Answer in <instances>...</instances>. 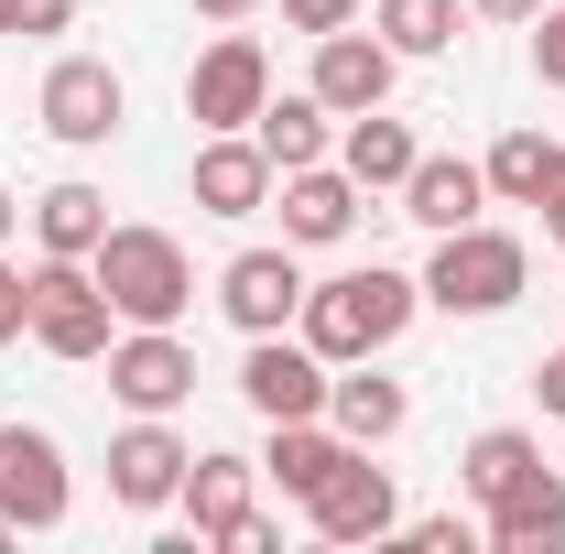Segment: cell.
Listing matches in <instances>:
<instances>
[{
	"instance_id": "9c48e42d",
	"label": "cell",
	"mask_w": 565,
	"mask_h": 554,
	"mask_svg": "<svg viewBox=\"0 0 565 554\" xmlns=\"http://www.w3.org/2000/svg\"><path fill=\"white\" fill-rule=\"evenodd\" d=\"M294 305H305V251H294V239H262V251H228V262H217V316H228L239 338L294 327Z\"/></svg>"
},
{
	"instance_id": "74e56055",
	"label": "cell",
	"mask_w": 565,
	"mask_h": 554,
	"mask_svg": "<svg viewBox=\"0 0 565 554\" xmlns=\"http://www.w3.org/2000/svg\"><path fill=\"white\" fill-rule=\"evenodd\" d=\"M11 544H22V522H0V554H11Z\"/></svg>"
},
{
	"instance_id": "30bf717a",
	"label": "cell",
	"mask_w": 565,
	"mask_h": 554,
	"mask_svg": "<svg viewBox=\"0 0 565 554\" xmlns=\"http://www.w3.org/2000/svg\"><path fill=\"white\" fill-rule=\"evenodd\" d=\"M327 381H338V370L294 338V327H273V338L239 348V403H250L262 424H305V414H327Z\"/></svg>"
},
{
	"instance_id": "4316f807",
	"label": "cell",
	"mask_w": 565,
	"mask_h": 554,
	"mask_svg": "<svg viewBox=\"0 0 565 554\" xmlns=\"http://www.w3.org/2000/svg\"><path fill=\"white\" fill-rule=\"evenodd\" d=\"M44 33H76V0H0V44H44Z\"/></svg>"
},
{
	"instance_id": "2e32d148",
	"label": "cell",
	"mask_w": 565,
	"mask_h": 554,
	"mask_svg": "<svg viewBox=\"0 0 565 554\" xmlns=\"http://www.w3.org/2000/svg\"><path fill=\"white\" fill-rule=\"evenodd\" d=\"M196 217H262L273 207V152L250 131H196Z\"/></svg>"
},
{
	"instance_id": "1f68e13d",
	"label": "cell",
	"mask_w": 565,
	"mask_h": 554,
	"mask_svg": "<svg viewBox=\"0 0 565 554\" xmlns=\"http://www.w3.org/2000/svg\"><path fill=\"white\" fill-rule=\"evenodd\" d=\"M533 217H544V239L565 251V141H555V174H544V196H533Z\"/></svg>"
},
{
	"instance_id": "d6a6232c",
	"label": "cell",
	"mask_w": 565,
	"mask_h": 554,
	"mask_svg": "<svg viewBox=\"0 0 565 554\" xmlns=\"http://www.w3.org/2000/svg\"><path fill=\"white\" fill-rule=\"evenodd\" d=\"M228 554H282V533H273V511H250L239 533H228Z\"/></svg>"
},
{
	"instance_id": "ba28073f",
	"label": "cell",
	"mask_w": 565,
	"mask_h": 554,
	"mask_svg": "<svg viewBox=\"0 0 565 554\" xmlns=\"http://www.w3.org/2000/svg\"><path fill=\"white\" fill-rule=\"evenodd\" d=\"M66 511H76L66 446H55L44 424H0V522H22V533H66Z\"/></svg>"
},
{
	"instance_id": "603a6c76",
	"label": "cell",
	"mask_w": 565,
	"mask_h": 554,
	"mask_svg": "<svg viewBox=\"0 0 565 554\" xmlns=\"http://www.w3.org/2000/svg\"><path fill=\"white\" fill-rule=\"evenodd\" d=\"M109 239V196L87 185V174H66V185H44L33 196V251H55V262H87Z\"/></svg>"
},
{
	"instance_id": "6da1fadb",
	"label": "cell",
	"mask_w": 565,
	"mask_h": 554,
	"mask_svg": "<svg viewBox=\"0 0 565 554\" xmlns=\"http://www.w3.org/2000/svg\"><path fill=\"white\" fill-rule=\"evenodd\" d=\"M424 316V283L392 273V262H359V273H327L305 283V305H294V338L316 348L327 370H349V359H381V348L403 338Z\"/></svg>"
},
{
	"instance_id": "7402d4cb",
	"label": "cell",
	"mask_w": 565,
	"mask_h": 554,
	"mask_svg": "<svg viewBox=\"0 0 565 554\" xmlns=\"http://www.w3.org/2000/svg\"><path fill=\"white\" fill-rule=\"evenodd\" d=\"M250 141L273 152V174H294V163H338V109H327L316 87H294V98H262Z\"/></svg>"
},
{
	"instance_id": "7c38bea8",
	"label": "cell",
	"mask_w": 565,
	"mask_h": 554,
	"mask_svg": "<svg viewBox=\"0 0 565 554\" xmlns=\"http://www.w3.org/2000/svg\"><path fill=\"white\" fill-rule=\"evenodd\" d=\"M305 87H316L338 120H359V109H392V87H403V55H392L381 33L338 22V33H316V66H305Z\"/></svg>"
},
{
	"instance_id": "f546056e",
	"label": "cell",
	"mask_w": 565,
	"mask_h": 554,
	"mask_svg": "<svg viewBox=\"0 0 565 554\" xmlns=\"http://www.w3.org/2000/svg\"><path fill=\"white\" fill-rule=\"evenodd\" d=\"M403 544H414V554H468V544H479V522L435 511V522H403Z\"/></svg>"
},
{
	"instance_id": "ffe728a7",
	"label": "cell",
	"mask_w": 565,
	"mask_h": 554,
	"mask_svg": "<svg viewBox=\"0 0 565 554\" xmlns=\"http://www.w3.org/2000/svg\"><path fill=\"white\" fill-rule=\"evenodd\" d=\"M479 207H490V174H479L468 152H424L414 174H403V217H414L424 239H446V228H468Z\"/></svg>"
},
{
	"instance_id": "4fadbf2b",
	"label": "cell",
	"mask_w": 565,
	"mask_h": 554,
	"mask_svg": "<svg viewBox=\"0 0 565 554\" xmlns=\"http://www.w3.org/2000/svg\"><path fill=\"white\" fill-rule=\"evenodd\" d=\"M185 457H196V446L174 435V414H131L109 435V500H120V511H174Z\"/></svg>"
},
{
	"instance_id": "5bb4252c",
	"label": "cell",
	"mask_w": 565,
	"mask_h": 554,
	"mask_svg": "<svg viewBox=\"0 0 565 554\" xmlns=\"http://www.w3.org/2000/svg\"><path fill=\"white\" fill-rule=\"evenodd\" d=\"M305 522H316V544H392L403 533V489H392V468H370V446H359L349 468L305 500Z\"/></svg>"
},
{
	"instance_id": "4dcf8cb0",
	"label": "cell",
	"mask_w": 565,
	"mask_h": 554,
	"mask_svg": "<svg viewBox=\"0 0 565 554\" xmlns=\"http://www.w3.org/2000/svg\"><path fill=\"white\" fill-rule=\"evenodd\" d=\"M282 22L316 44V33H338V22H359V0H282Z\"/></svg>"
},
{
	"instance_id": "836d02e7",
	"label": "cell",
	"mask_w": 565,
	"mask_h": 554,
	"mask_svg": "<svg viewBox=\"0 0 565 554\" xmlns=\"http://www.w3.org/2000/svg\"><path fill=\"white\" fill-rule=\"evenodd\" d=\"M533 392H544V414L565 424V348H555V359H544V370H533Z\"/></svg>"
},
{
	"instance_id": "8fae6325",
	"label": "cell",
	"mask_w": 565,
	"mask_h": 554,
	"mask_svg": "<svg viewBox=\"0 0 565 554\" xmlns=\"http://www.w3.org/2000/svg\"><path fill=\"white\" fill-rule=\"evenodd\" d=\"M174 511H185V544H228V533L262 511V457H239V446H196Z\"/></svg>"
},
{
	"instance_id": "44dd1931",
	"label": "cell",
	"mask_w": 565,
	"mask_h": 554,
	"mask_svg": "<svg viewBox=\"0 0 565 554\" xmlns=\"http://www.w3.org/2000/svg\"><path fill=\"white\" fill-rule=\"evenodd\" d=\"M338 163H349L359 196H403V174L424 163L414 120H392V109H359V120H338Z\"/></svg>"
},
{
	"instance_id": "d590c367",
	"label": "cell",
	"mask_w": 565,
	"mask_h": 554,
	"mask_svg": "<svg viewBox=\"0 0 565 554\" xmlns=\"http://www.w3.org/2000/svg\"><path fill=\"white\" fill-rule=\"evenodd\" d=\"M262 0H196V22H250Z\"/></svg>"
},
{
	"instance_id": "8d00e7d4",
	"label": "cell",
	"mask_w": 565,
	"mask_h": 554,
	"mask_svg": "<svg viewBox=\"0 0 565 554\" xmlns=\"http://www.w3.org/2000/svg\"><path fill=\"white\" fill-rule=\"evenodd\" d=\"M11 239H22V196L0 185V251H11Z\"/></svg>"
},
{
	"instance_id": "e0dca14e",
	"label": "cell",
	"mask_w": 565,
	"mask_h": 554,
	"mask_svg": "<svg viewBox=\"0 0 565 554\" xmlns=\"http://www.w3.org/2000/svg\"><path fill=\"white\" fill-rule=\"evenodd\" d=\"M479 544H490V554H565V479H555V468L511 479L490 511H479Z\"/></svg>"
},
{
	"instance_id": "484cf974",
	"label": "cell",
	"mask_w": 565,
	"mask_h": 554,
	"mask_svg": "<svg viewBox=\"0 0 565 554\" xmlns=\"http://www.w3.org/2000/svg\"><path fill=\"white\" fill-rule=\"evenodd\" d=\"M479 174H490V207H533L544 174H555V141L544 131H500L490 152H479Z\"/></svg>"
},
{
	"instance_id": "5b68a950",
	"label": "cell",
	"mask_w": 565,
	"mask_h": 554,
	"mask_svg": "<svg viewBox=\"0 0 565 554\" xmlns=\"http://www.w3.org/2000/svg\"><path fill=\"white\" fill-rule=\"evenodd\" d=\"M109 338H120V316H109L98 273L44 251V262H33V348H44V359H66V370H98Z\"/></svg>"
},
{
	"instance_id": "f1b7e54d",
	"label": "cell",
	"mask_w": 565,
	"mask_h": 554,
	"mask_svg": "<svg viewBox=\"0 0 565 554\" xmlns=\"http://www.w3.org/2000/svg\"><path fill=\"white\" fill-rule=\"evenodd\" d=\"M522 33H533V76H544V87H565V0H544Z\"/></svg>"
},
{
	"instance_id": "8992f818",
	"label": "cell",
	"mask_w": 565,
	"mask_h": 554,
	"mask_svg": "<svg viewBox=\"0 0 565 554\" xmlns=\"http://www.w3.org/2000/svg\"><path fill=\"white\" fill-rule=\"evenodd\" d=\"M262 98H273V55H262V33L217 22L207 55L185 66V120H196V131H250V120H262Z\"/></svg>"
},
{
	"instance_id": "83f0119b",
	"label": "cell",
	"mask_w": 565,
	"mask_h": 554,
	"mask_svg": "<svg viewBox=\"0 0 565 554\" xmlns=\"http://www.w3.org/2000/svg\"><path fill=\"white\" fill-rule=\"evenodd\" d=\"M22 338H33V273L0 251V348H22Z\"/></svg>"
},
{
	"instance_id": "f35d334b",
	"label": "cell",
	"mask_w": 565,
	"mask_h": 554,
	"mask_svg": "<svg viewBox=\"0 0 565 554\" xmlns=\"http://www.w3.org/2000/svg\"><path fill=\"white\" fill-rule=\"evenodd\" d=\"M555 305H565V294H555Z\"/></svg>"
},
{
	"instance_id": "cb8c5ba5",
	"label": "cell",
	"mask_w": 565,
	"mask_h": 554,
	"mask_svg": "<svg viewBox=\"0 0 565 554\" xmlns=\"http://www.w3.org/2000/svg\"><path fill=\"white\" fill-rule=\"evenodd\" d=\"M370 33H381L403 66H424V55H446V44L468 33V0H381V11H370Z\"/></svg>"
},
{
	"instance_id": "277c9868",
	"label": "cell",
	"mask_w": 565,
	"mask_h": 554,
	"mask_svg": "<svg viewBox=\"0 0 565 554\" xmlns=\"http://www.w3.org/2000/svg\"><path fill=\"white\" fill-rule=\"evenodd\" d=\"M33 120H44V141H66V152H109L120 120H131V87H120L109 55H55L44 87H33Z\"/></svg>"
},
{
	"instance_id": "d4e9b609",
	"label": "cell",
	"mask_w": 565,
	"mask_h": 554,
	"mask_svg": "<svg viewBox=\"0 0 565 554\" xmlns=\"http://www.w3.org/2000/svg\"><path fill=\"white\" fill-rule=\"evenodd\" d=\"M533 468H544V446H533L522 424H490V435H468V457H457V489L490 511L500 489H511V479H533Z\"/></svg>"
},
{
	"instance_id": "d6986e66",
	"label": "cell",
	"mask_w": 565,
	"mask_h": 554,
	"mask_svg": "<svg viewBox=\"0 0 565 554\" xmlns=\"http://www.w3.org/2000/svg\"><path fill=\"white\" fill-rule=\"evenodd\" d=\"M349 457H359V446H349V435H338L327 414H305V424H273V446H262V489H282V500L305 511V500H316V489L338 479Z\"/></svg>"
},
{
	"instance_id": "7a4b0ae2",
	"label": "cell",
	"mask_w": 565,
	"mask_h": 554,
	"mask_svg": "<svg viewBox=\"0 0 565 554\" xmlns=\"http://www.w3.org/2000/svg\"><path fill=\"white\" fill-rule=\"evenodd\" d=\"M87 273H98V294H109L120 327H185V305H196L185 239L174 228H141V217H109V239L87 251Z\"/></svg>"
},
{
	"instance_id": "3957f363",
	"label": "cell",
	"mask_w": 565,
	"mask_h": 554,
	"mask_svg": "<svg viewBox=\"0 0 565 554\" xmlns=\"http://www.w3.org/2000/svg\"><path fill=\"white\" fill-rule=\"evenodd\" d=\"M414 283H424V305H435V316H468V327H479V316H511V305H522L533 251H522L511 228H490V217H468V228H446V239H435V262H424Z\"/></svg>"
},
{
	"instance_id": "52a82bcc",
	"label": "cell",
	"mask_w": 565,
	"mask_h": 554,
	"mask_svg": "<svg viewBox=\"0 0 565 554\" xmlns=\"http://www.w3.org/2000/svg\"><path fill=\"white\" fill-rule=\"evenodd\" d=\"M98 370H109V403L120 414H185L196 403V348H185V327H120Z\"/></svg>"
},
{
	"instance_id": "e575fe53",
	"label": "cell",
	"mask_w": 565,
	"mask_h": 554,
	"mask_svg": "<svg viewBox=\"0 0 565 554\" xmlns=\"http://www.w3.org/2000/svg\"><path fill=\"white\" fill-rule=\"evenodd\" d=\"M468 11H479V22H533L544 0H468Z\"/></svg>"
},
{
	"instance_id": "ac0fdd59",
	"label": "cell",
	"mask_w": 565,
	"mask_h": 554,
	"mask_svg": "<svg viewBox=\"0 0 565 554\" xmlns=\"http://www.w3.org/2000/svg\"><path fill=\"white\" fill-rule=\"evenodd\" d=\"M327 424H338L349 446H370V457H381V446H392V435L414 424V392H403V381H392L381 359H349V370L327 381Z\"/></svg>"
},
{
	"instance_id": "9a60e30c",
	"label": "cell",
	"mask_w": 565,
	"mask_h": 554,
	"mask_svg": "<svg viewBox=\"0 0 565 554\" xmlns=\"http://www.w3.org/2000/svg\"><path fill=\"white\" fill-rule=\"evenodd\" d=\"M359 207H370V196L349 185V163H294V174H273V217H282L294 251H338L359 228Z\"/></svg>"
}]
</instances>
